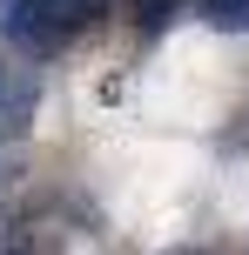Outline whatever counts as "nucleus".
<instances>
[{"instance_id":"nucleus-1","label":"nucleus","mask_w":249,"mask_h":255,"mask_svg":"<svg viewBox=\"0 0 249 255\" xmlns=\"http://www.w3.org/2000/svg\"><path fill=\"white\" fill-rule=\"evenodd\" d=\"M101 13H108V0H13V7H0V34L20 54L47 61L67 40H81L88 27H101Z\"/></svg>"},{"instance_id":"nucleus-4","label":"nucleus","mask_w":249,"mask_h":255,"mask_svg":"<svg viewBox=\"0 0 249 255\" xmlns=\"http://www.w3.org/2000/svg\"><path fill=\"white\" fill-rule=\"evenodd\" d=\"M175 13H182V0H135V27H142L148 40H155L162 27L175 20Z\"/></svg>"},{"instance_id":"nucleus-6","label":"nucleus","mask_w":249,"mask_h":255,"mask_svg":"<svg viewBox=\"0 0 249 255\" xmlns=\"http://www.w3.org/2000/svg\"><path fill=\"white\" fill-rule=\"evenodd\" d=\"M128 7H135V0H128Z\"/></svg>"},{"instance_id":"nucleus-2","label":"nucleus","mask_w":249,"mask_h":255,"mask_svg":"<svg viewBox=\"0 0 249 255\" xmlns=\"http://www.w3.org/2000/svg\"><path fill=\"white\" fill-rule=\"evenodd\" d=\"M27 115H34V74H20V81H13L7 94H0V121H7L13 134L27 128Z\"/></svg>"},{"instance_id":"nucleus-3","label":"nucleus","mask_w":249,"mask_h":255,"mask_svg":"<svg viewBox=\"0 0 249 255\" xmlns=\"http://www.w3.org/2000/svg\"><path fill=\"white\" fill-rule=\"evenodd\" d=\"M202 20L223 27V34H249V0H196Z\"/></svg>"},{"instance_id":"nucleus-5","label":"nucleus","mask_w":249,"mask_h":255,"mask_svg":"<svg viewBox=\"0 0 249 255\" xmlns=\"http://www.w3.org/2000/svg\"><path fill=\"white\" fill-rule=\"evenodd\" d=\"M0 94H7V74H0Z\"/></svg>"}]
</instances>
